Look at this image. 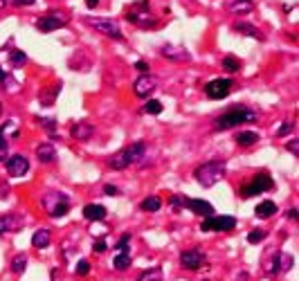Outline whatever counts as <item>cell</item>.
Wrapping results in <instances>:
<instances>
[{
  "mask_svg": "<svg viewBox=\"0 0 299 281\" xmlns=\"http://www.w3.org/2000/svg\"><path fill=\"white\" fill-rule=\"evenodd\" d=\"M144 158H146V142H135L128 149H119L117 153H113L108 158V167L115 171H124L131 164L144 162Z\"/></svg>",
  "mask_w": 299,
  "mask_h": 281,
  "instance_id": "obj_1",
  "label": "cell"
},
{
  "mask_svg": "<svg viewBox=\"0 0 299 281\" xmlns=\"http://www.w3.org/2000/svg\"><path fill=\"white\" fill-rule=\"evenodd\" d=\"M225 171H228V169H225V162H220V160H211V162H205V164H200V167H196L194 178H196V182H198L200 187L209 189V187H214L218 180H223Z\"/></svg>",
  "mask_w": 299,
  "mask_h": 281,
  "instance_id": "obj_2",
  "label": "cell"
},
{
  "mask_svg": "<svg viewBox=\"0 0 299 281\" xmlns=\"http://www.w3.org/2000/svg\"><path fill=\"white\" fill-rule=\"evenodd\" d=\"M257 119V113L250 108H243V106H234L232 110H228L225 115H220L218 119L214 122V128L216 130H228L232 126H241L245 122H254Z\"/></svg>",
  "mask_w": 299,
  "mask_h": 281,
  "instance_id": "obj_3",
  "label": "cell"
},
{
  "mask_svg": "<svg viewBox=\"0 0 299 281\" xmlns=\"http://www.w3.org/2000/svg\"><path fill=\"white\" fill-rule=\"evenodd\" d=\"M126 21L137 27H156L158 18L148 12V0H139L131 9H126Z\"/></svg>",
  "mask_w": 299,
  "mask_h": 281,
  "instance_id": "obj_4",
  "label": "cell"
},
{
  "mask_svg": "<svg viewBox=\"0 0 299 281\" xmlns=\"http://www.w3.org/2000/svg\"><path fill=\"white\" fill-rule=\"evenodd\" d=\"M43 207L47 209V214H50L52 219H61V216H65L67 212H70V200H67V196L61 191H47L45 196H43Z\"/></svg>",
  "mask_w": 299,
  "mask_h": 281,
  "instance_id": "obj_5",
  "label": "cell"
},
{
  "mask_svg": "<svg viewBox=\"0 0 299 281\" xmlns=\"http://www.w3.org/2000/svg\"><path fill=\"white\" fill-rule=\"evenodd\" d=\"M236 227L234 216H205V221L200 223L202 232H230Z\"/></svg>",
  "mask_w": 299,
  "mask_h": 281,
  "instance_id": "obj_6",
  "label": "cell"
},
{
  "mask_svg": "<svg viewBox=\"0 0 299 281\" xmlns=\"http://www.w3.org/2000/svg\"><path fill=\"white\" fill-rule=\"evenodd\" d=\"M90 27L93 30H97L99 34H104V36L108 38H115V41H119V38H124L122 30H119L117 21H113V18H90Z\"/></svg>",
  "mask_w": 299,
  "mask_h": 281,
  "instance_id": "obj_7",
  "label": "cell"
},
{
  "mask_svg": "<svg viewBox=\"0 0 299 281\" xmlns=\"http://www.w3.org/2000/svg\"><path fill=\"white\" fill-rule=\"evenodd\" d=\"M270 189H274L272 178L266 176V173H259V176H254L252 180H250L248 187L241 189V196H243V198H250V196H257V193L270 191Z\"/></svg>",
  "mask_w": 299,
  "mask_h": 281,
  "instance_id": "obj_8",
  "label": "cell"
},
{
  "mask_svg": "<svg viewBox=\"0 0 299 281\" xmlns=\"http://www.w3.org/2000/svg\"><path fill=\"white\" fill-rule=\"evenodd\" d=\"M67 25V16L61 12H52V14H45V16H41L36 21V27L38 32H54V30H61V27Z\"/></svg>",
  "mask_w": 299,
  "mask_h": 281,
  "instance_id": "obj_9",
  "label": "cell"
},
{
  "mask_svg": "<svg viewBox=\"0 0 299 281\" xmlns=\"http://www.w3.org/2000/svg\"><path fill=\"white\" fill-rule=\"evenodd\" d=\"M234 88V81L232 79H214L205 86V95L209 99H225Z\"/></svg>",
  "mask_w": 299,
  "mask_h": 281,
  "instance_id": "obj_10",
  "label": "cell"
},
{
  "mask_svg": "<svg viewBox=\"0 0 299 281\" xmlns=\"http://www.w3.org/2000/svg\"><path fill=\"white\" fill-rule=\"evenodd\" d=\"M160 54L165 56L169 61H176V63H182V61H191V54L185 50L182 45H173V43H165V45L160 47Z\"/></svg>",
  "mask_w": 299,
  "mask_h": 281,
  "instance_id": "obj_11",
  "label": "cell"
},
{
  "mask_svg": "<svg viewBox=\"0 0 299 281\" xmlns=\"http://www.w3.org/2000/svg\"><path fill=\"white\" fill-rule=\"evenodd\" d=\"M156 88H158L156 77H151V75H142L137 81H135L133 93L137 95V97H142V99H146L148 95H153V93H156Z\"/></svg>",
  "mask_w": 299,
  "mask_h": 281,
  "instance_id": "obj_12",
  "label": "cell"
},
{
  "mask_svg": "<svg viewBox=\"0 0 299 281\" xmlns=\"http://www.w3.org/2000/svg\"><path fill=\"white\" fill-rule=\"evenodd\" d=\"M5 167H7V173L12 178H21L30 171V162L23 156H12L9 160H5Z\"/></svg>",
  "mask_w": 299,
  "mask_h": 281,
  "instance_id": "obj_13",
  "label": "cell"
},
{
  "mask_svg": "<svg viewBox=\"0 0 299 281\" xmlns=\"http://www.w3.org/2000/svg\"><path fill=\"white\" fill-rule=\"evenodd\" d=\"M180 263L187 270H200V265H205V254L200 250H187L180 254Z\"/></svg>",
  "mask_w": 299,
  "mask_h": 281,
  "instance_id": "obj_14",
  "label": "cell"
},
{
  "mask_svg": "<svg viewBox=\"0 0 299 281\" xmlns=\"http://www.w3.org/2000/svg\"><path fill=\"white\" fill-rule=\"evenodd\" d=\"M25 225V219L18 214H5L0 216V234H9V232H18Z\"/></svg>",
  "mask_w": 299,
  "mask_h": 281,
  "instance_id": "obj_15",
  "label": "cell"
},
{
  "mask_svg": "<svg viewBox=\"0 0 299 281\" xmlns=\"http://www.w3.org/2000/svg\"><path fill=\"white\" fill-rule=\"evenodd\" d=\"M185 207L187 209H191L194 214H198V216H214V207H211V202L200 200V198H187Z\"/></svg>",
  "mask_w": 299,
  "mask_h": 281,
  "instance_id": "obj_16",
  "label": "cell"
},
{
  "mask_svg": "<svg viewBox=\"0 0 299 281\" xmlns=\"http://www.w3.org/2000/svg\"><path fill=\"white\" fill-rule=\"evenodd\" d=\"M36 160H38L41 164H52V162H56V149H54V144H50V142L38 144V147H36Z\"/></svg>",
  "mask_w": 299,
  "mask_h": 281,
  "instance_id": "obj_17",
  "label": "cell"
},
{
  "mask_svg": "<svg viewBox=\"0 0 299 281\" xmlns=\"http://www.w3.org/2000/svg\"><path fill=\"white\" fill-rule=\"evenodd\" d=\"M232 30H234V32H239V34H243V36L257 38V41H266V36H263V32L259 30V27L250 25V23H234V27H232Z\"/></svg>",
  "mask_w": 299,
  "mask_h": 281,
  "instance_id": "obj_18",
  "label": "cell"
},
{
  "mask_svg": "<svg viewBox=\"0 0 299 281\" xmlns=\"http://www.w3.org/2000/svg\"><path fill=\"white\" fill-rule=\"evenodd\" d=\"M93 133H95V126L88 122H79L70 128V135L74 139H88V137H93Z\"/></svg>",
  "mask_w": 299,
  "mask_h": 281,
  "instance_id": "obj_19",
  "label": "cell"
},
{
  "mask_svg": "<svg viewBox=\"0 0 299 281\" xmlns=\"http://www.w3.org/2000/svg\"><path fill=\"white\" fill-rule=\"evenodd\" d=\"M225 7L232 14H250L254 9V0H228Z\"/></svg>",
  "mask_w": 299,
  "mask_h": 281,
  "instance_id": "obj_20",
  "label": "cell"
},
{
  "mask_svg": "<svg viewBox=\"0 0 299 281\" xmlns=\"http://www.w3.org/2000/svg\"><path fill=\"white\" fill-rule=\"evenodd\" d=\"M263 270H266L268 277H277L279 274V256L277 252H268L266 259H263Z\"/></svg>",
  "mask_w": 299,
  "mask_h": 281,
  "instance_id": "obj_21",
  "label": "cell"
},
{
  "mask_svg": "<svg viewBox=\"0 0 299 281\" xmlns=\"http://www.w3.org/2000/svg\"><path fill=\"white\" fill-rule=\"evenodd\" d=\"M84 216L88 221H104L106 216H108V212H106L104 205H86L84 207Z\"/></svg>",
  "mask_w": 299,
  "mask_h": 281,
  "instance_id": "obj_22",
  "label": "cell"
},
{
  "mask_svg": "<svg viewBox=\"0 0 299 281\" xmlns=\"http://www.w3.org/2000/svg\"><path fill=\"white\" fill-rule=\"evenodd\" d=\"M50 241H52V232L50 230H38V232H34V236H32V245L34 248H47L50 245Z\"/></svg>",
  "mask_w": 299,
  "mask_h": 281,
  "instance_id": "obj_23",
  "label": "cell"
},
{
  "mask_svg": "<svg viewBox=\"0 0 299 281\" xmlns=\"http://www.w3.org/2000/svg\"><path fill=\"white\" fill-rule=\"evenodd\" d=\"M34 122H36L38 126H41L43 130H45L47 135H59V124H56V119H52V117H34Z\"/></svg>",
  "mask_w": 299,
  "mask_h": 281,
  "instance_id": "obj_24",
  "label": "cell"
},
{
  "mask_svg": "<svg viewBox=\"0 0 299 281\" xmlns=\"http://www.w3.org/2000/svg\"><path fill=\"white\" fill-rule=\"evenodd\" d=\"M59 86H61V84L50 86V88L41 90V95H38V101H41L43 106H52V104H54V99H56V95H59Z\"/></svg>",
  "mask_w": 299,
  "mask_h": 281,
  "instance_id": "obj_25",
  "label": "cell"
},
{
  "mask_svg": "<svg viewBox=\"0 0 299 281\" xmlns=\"http://www.w3.org/2000/svg\"><path fill=\"white\" fill-rule=\"evenodd\" d=\"M277 214V205L272 200H263L257 205V216L259 219H270V216Z\"/></svg>",
  "mask_w": 299,
  "mask_h": 281,
  "instance_id": "obj_26",
  "label": "cell"
},
{
  "mask_svg": "<svg viewBox=\"0 0 299 281\" xmlns=\"http://www.w3.org/2000/svg\"><path fill=\"white\" fill-rule=\"evenodd\" d=\"M257 142H259V133H254V130H243V133L236 135V144H241V147H252Z\"/></svg>",
  "mask_w": 299,
  "mask_h": 281,
  "instance_id": "obj_27",
  "label": "cell"
},
{
  "mask_svg": "<svg viewBox=\"0 0 299 281\" xmlns=\"http://www.w3.org/2000/svg\"><path fill=\"white\" fill-rule=\"evenodd\" d=\"M113 265H115V270H126L128 265H131V254H128L126 250H122L117 256L113 259Z\"/></svg>",
  "mask_w": 299,
  "mask_h": 281,
  "instance_id": "obj_28",
  "label": "cell"
},
{
  "mask_svg": "<svg viewBox=\"0 0 299 281\" xmlns=\"http://www.w3.org/2000/svg\"><path fill=\"white\" fill-rule=\"evenodd\" d=\"M137 281H162V268H148L139 274Z\"/></svg>",
  "mask_w": 299,
  "mask_h": 281,
  "instance_id": "obj_29",
  "label": "cell"
},
{
  "mask_svg": "<svg viewBox=\"0 0 299 281\" xmlns=\"http://www.w3.org/2000/svg\"><path fill=\"white\" fill-rule=\"evenodd\" d=\"M0 84H3V86H7V88H9V93H16V88H18V84L12 79V75H9V72L5 70L3 65H0Z\"/></svg>",
  "mask_w": 299,
  "mask_h": 281,
  "instance_id": "obj_30",
  "label": "cell"
},
{
  "mask_svg": "<svg viewBox=\"0 0 299 281\" xmlns=\"http://www.w3.org/2000/svg\"><path fill=\"white\" fill-rule=\"evenodd\" d=\"M25 268H27V256L25 254L14 256V259H12V272L21 274V272H25Z\"/></svg>",
  "mask_w": 299,
  "mask_h": 281,
  "instance_id": "obj_31",
  "label": "cell"
},
{
  "mask_svg": "<svg viewBox=\"0 0 299 281\" xmlns=\"http://www.w3.org/2000/svg\"><path fill=\"white\" fill-rule=\"evenodd\" d=\"M279 256V272H288L292 268V256L288 252H277Z\"/></svg>",
  "mask_w": 299,
  "mask_h": 281,
  "instance_id": "obj_32",
  "label": "cell"
},
{
  "mask_svg": "<svg viewBox=\"0 0 299 281\" xmlns=\"http://www.w3.org/2000/svg\"><path fill=\"white\" fill-rule=\"evenodd\" d=\"M162 207V200L158 196H148L146 200H142V209L144 212H158Z\"/></svg>",
  "mask_w": 299,
  "mask_h": 281,
  "instance_id": "obj_33",
  "label": "cell"
},
{
  "mask_svg": "<svg viewBox=\"0 0 299 281\" xmlns=\"http://www.w3.org/2000/svg\"><path fill=\"white\" fill-rule=\"evenodd\" d=\"M142 113H146V115H160L162 113V104L158 99L146 101V104L142 106Z\"/></svg>",
  "mask_w": 299,
  "mask_h": 281,
  "instance_id": "obj_34",
  "label": "cell"
},
{
  "mask_svg": "<svg viewBox=\"0 0 299 281\" xmlns=\"http://www.w3.org/2000/svg\"><path fill=\"white\" fill-rule=\"evenodd\" d=\"M9 61L14 63V65H25L27 63V54L23 50H12V54H9Z\"/></svg>",
  "mask_w": 299,
  "mask_h": 281,
  "instance_id": "obj_35",
  "label": "cell"
},
{
  "mask_svg": "<svg viewBox=\"0 0 299 281\" xmlns=\"http://www.w3.org/2000/svg\"><path fill=\"white\" fill-rule=\"evenodd\" d=\"M266 230H259V227H257V230H252V232H250V234H248V243H252V245H257V243H261V241L263 239H266Z\"/></svg>",
  "mask_w": 299,
  "mask_h": 281,
  "instance_id": "obj_36",
  "label": "cell"
},
{
  "mask_svg": "<svg viewBox=\"0 0 299 281\" xmlns=\"http://www.w3.org/2000/svg\"><path fill=\"white\" fill-rule=\"evenodd\" d=\"M223 67H225L228 72H236V70L241 67V61L234 59V56H225V59H223Z\"/></svg>",
  "mask_w": 299,
  "mask_h": 281,
  "instance_id": "obj_37",
  "label": "cell"
},
{
  "mask_svg": "<svg viewBox=\"0 0 299 281\" xmlns=\"http://www.w3.org/2000/svg\"><path fill=\"white\" fill-rule=\"evenodd\" d=\"M77 274H79V277H88L90 274V263L86 259H81L79 263H77Z\"/></svg>",
  "mask_w": 299,
  "mask_h": 281,
  "instance_id": "obj_38",
  "label": "cell"
},
{
  "mask_svg": "<svg viewBox=\"0 0 299 281\" xmlns=\"http://www.w3.org/2000/svg\"><path fill=\"white\" fill-rule=\"evenodd\" d=\"M7 151H9V144H7V137L0 133V162L7 160Z\"/></svg>",
  "mask_w": 299,
  "mask_h": 281,
  "instance_id": "obj_39",
  "label": "cell"
},
{
  "mask_svg": "<svg viewBox=\"0 0 299 281\" xmlns=\"http://www.w3.org/2000/svg\"><path fill=\"white\" fill-rule=\"evenodd\" d=\"M185 200H187V196H171V207L173 209H182V207H185Z\"/></svg>",
  "mask_w": 299,
  "mask_h": 281,
  "instance_id": "obj_40",
  "label": "cell"
},
{
  "mask_svg": "<svg viewBox=\"0 0 299 281\" xmlns=\"http://www.w3.org/2000/svg\"><path fill=\"white\" fill-rule=\"evenodd\" d=\"M290 130H292V124H281V128L277 130V135H279V137H286Z\"/></svg>",
  "mask_w": 299,
  "mask_h": 281,
  "instance_id": "obj_41",
  "label": "cell"
},
{
  "mask_svg": "<svg viewBox=\"0 0 299 281\" xmlns=\"http://www.w3.org/2000/svg\"><path fill=\"white\" fill-rule=\"evenodd\" d=\"M128 241H131V234H124V236H122V239H119V241H117V250H126Z\"/></svg>",
  "mask_w": 299,
  "mask_h": 281,
  "instance_id": "obj_42",
  "label": "cell"
},
{
  "mask_svg": "<svg viewBox=\"0 0 299 281\" xmlns=\"http://www.w3.org/2000/svg\"><path fill=\"white\" fill-rule=\"evenodd\" d=\"M297 144H299L297 139H290V142H288V151H292V156H295V158L299 156V147H297Z\"/></svg>",
  "mask_w": 299,
  "mask_h": 281,
  "instance_id": "obj_43",
  "label": "cell"
},
{
  "mask_svg": "<svg viewBox=\"0 0 299 281\" xmlns=\"http://www.w3.org/2000/svg\"><path fill=\"white\" fill-rule=\"evenodd\" d=\"M104 193H106V196H117L119 189L113 187V185H106V187H104Z\"/></svg>",
  "mask_w": 299,
  "mask_h": 281,
  "instance_id": "obj_44",
  "label": "cell"
},
{
  "mask_svg": "<svg viewBox=\"0 0 299 281\" xmlns=\"http://www.w3.org/2000/svg\"><path fill=\"white\" fill-rule=\"evenodd\" d=\"M108 250V245L104 243V241H97V243H95V252H97V254H101V252H106Z\"/></svg>",
  "mask_w": 299,
  "mask_h": 281,
  "instance_id": "obj_45",
  "label": "cell"
},
{
  "mask_svg": "<svg viewBox=\"0 0 299 281\" xmlns=\"http://www.w3.org/2000/svg\"><path fill=\"white\" fill-rule=\"evenodd\" d=\"M14 5H18V7H30V5H34L36 0H12Z\"/></svg>",
  "mask_w": 299,
  "mask_h": 281,
  "instance_id": "obj_46",
  "label": "cell"
},
{
  "mask_svg": "<svg viewBox=\"0 0 299 281\" xmlns=\"http://www.w3.org/2000/svg\"><path fill=\"white\" fill-rule=\"evenodd\" d=\"M135 67H137V70H142V72H148V63L146 61H137V63H135Z\"/></svg>",
  "mask_w": 299,
  "mask_h": 281,
  "instance_id": "obj_47",
  "label": "cell"
},
{
  "mask_svg": "<svg viewBox=\"0 0 299 281\" xmlns=\"http://www.w3.org/2000/svg\"><path fill=\"white\" fill-rule=\"evenodd\" d=\"M286 219H290V221H297V209H288Z\"/></svg>",
  "mask_w": 299,
  "mask_h": 281,
  "instance_id": "obj_48",
  "label": "cell"
},
{
  "mask_svg": "<svg viewBox=\"0 0 299 281\" xmlns=\"http://www.w3.org/2000/svg\"><path fill=\"white\" fill-rule=\"evenodd\" d=\"M86 5H88V7H97L99 0H86Z\"/></svg>",
  "mask_w": 299,
  "mask_h": 281,
  "instance_id": "obj_49",
  "label": "cell"
},
{
  "mask_svg": "<svg viewBox=\"0 0 299 281\" xmlns=\"http://www.w3.org/2000/svg\"><path fill=\"white\" fill-rule=\"evenodd\" d=\"M0 117H3V104H0Z\"/></svg>",
  "mask_w": 299,
  "mask_h": 281,
  "instance_id": "obj_50",
  "label": "cell"
}]
</instances>
